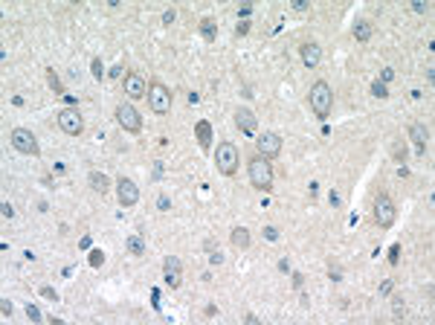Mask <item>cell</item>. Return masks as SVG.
Returning a JSON list of instances; mask_svg holds the SVG:
<instances>
[{
  "label": "cell",
  "mask_w": 435,
  "mask_h": 325,
  "mask_svg": "<svg viewBox=\"0 0 435 325\" xmlns=\"http://www.w3.org/2000/svg\"><path fill=\"white\" fill-rule=\"evenodd\" d=\"M308 102H311V110L316 119H325L331 117V110H334V90H331L328 81H313L311 84V93H308Z\"/></svg>",
  "instance_id": "1"
},
{
  "label": "cell",
  "mask_w": 435,
  "mask_h": 325,
  "mask_svg": "<svg viewBox=\"0 0 435 325\" xmlns=\"http://www.w3.org/2000/svg\"><path fill=\"white\" fill-rule=\"evenodd\" d=\"M247 169H249V183H253L258 192H270V189H273V166H270L267 157L253 154L249 163H247Z\"/></svg>",
  "instance_id": "2"
},
{
  "label": "cell",
  "mask_w": 435,
  "mask_h": 325,
  "mask_svg": "<svg viewBox=\"0 0 435 325\" xmlns=\"http://www.w3.org/2000/svg\"><path fill=\"white\" fill-rule=\"evenodd\" d=\"M238 163H241V154L235 148V143H230V140L218 143V148H215V166H218V172L223 177H232V174L238 172Z\"/></svg>",
  "instance_id": "3"
},
{
  "label": "cell",
  "mask_w": 435,
  "mask_h": 325,
  "mask_svg": "<svg viewBox=\"0 0 435 325\" xmlns=\"http://www.w3.org/2000/svg\"><path fill=\"white\" fill-rule=\"evenodd\" d=\"M171 102H174V93H171L163 81H151V84H148V108H151L154 117H169Z\"/></svg>",
  "instance_id": "4"
},
{
  "label": "cell",
  "mask_w": 435,
  "mask_h": 325,
  "mask_svg": "<svg viewBox=\"0 0 435 325\" xmlns=\"http://www.w3.org/2000/svg\"><path fill=\"white\" fill-rule=\"evenodd\" d=\"M395 221H398L395 200H392L386 192H380V195L374 198V224L380 226V229H392V226H395Z\"/></svg>",
  "instance_id": "5"
},
{
  "label": "cell",
  "mask_w": 435,
  "mask_h": 325,
  "mask_svg": "<svg viewBox=\"0 0 435 325\" xmlns=\"http://www.w3.org/2000/svg\"><path fill=\"white\" fill-rule=\"evenodd\" d=\"M9 143H12V148H15V151L27 154V157H38V154H41V145H38L35 134H32L29 128H12Z\"/></svg>",
  "instance_id": "6"
},
{
  "label": "cell",
  "mask_w": 435,
  "mask_h": 325,
  "mask_svg": "<svg viewBox=\"0 0 435 325\" xmlns=\"http://www.w3.org/2000/svg\"><path fill=\"white\" fill-rule=\"evenodd\" d=\"M116 122H119V128L128 131V134H140L142 131V117H140V110L133 108L131 102L116 105Z\"/></svg>",
  "instance_id": "7"
},
{
  "label": "cell",
  "mask_w": 435,
  "mask_h": 325,
  "mask_svg": "<svg viewBox=\"0 0 435 325\" xmlns=\"http://www.w3.org/2000/svg\"><path fill=\"white\" fill-rule=\"evenodd\" d=\"M55 119H58V128H61L64 134L70 136H79L81 131H84V119H81V113L76 108H64L55 113Z\"/></svg>",
  "instance_id": "8"
},
{
  "label": "cell",
  "mask_w": 435,
  "mask_h": 325,
  "mask_svg": "<svg viewBox=\"0 0 435 325\" xmlns=\"http://www.w3.org/2000/svg\"><path fill=\"white\" fill-rule=\"evenodd\" d=\"M256 148H258V154H261V157H267V160H276V157L282 154V136L276 134V131H264V134H258Z\"/></svg>",
  "instance_id": "9"
},
{
  "label": "cell",
  "mask_w": 435,
  "mask_h": 325,
  "mask_svg": "<svg viewBox=\"0 0 435 325\" xmlns=\"http://www.w3.org/2000/svg\"><path fill=\"white\" fill-rule=\"evenodd\" d=\"M116 198H119V203H122L125 209H131V206H136V200H140V186L131 180V177H119L116 180Z\"/></svg>",
  "instance_id": "10"
},
{
  "label": "cell",
  "mask_w": 435,
  "mask_h": 325,
  "mask_svg": "<svg viewBox=\"0 0 435 325\" xmlns=\"http://www.w3.org/2000/svg\"><path fill=\"white\" fill-rule=\"evenodd\" d=\"M122 87H125V96L128 99H148V84H145V79H142L140 73H125V79H122Z\"/></svg>",
  "instance_id": "11"
},
{
  "label": "cell",
  "mask_w": 435,
  "mask_h": 325,
  "mask_svg": "<svg viewBox=\"0 0 435 325\" xmlns=\"http://www.w3.org/2000/svg\"><path fill=\"white\" fill-rule=\"evenodd\" d=\"M163 282L171 290H177L183 285V264H180L177 256H166V262H163Z\"/></svg>",
  "instance_id": "12"
},
{
  "label": "cell",
  "mask_w": 435,
  "mask_h": 325,
  "mask_svg": "<svg viewBox=\"0 0 435 325\" xmlns=\"http://www.w3.org/2000/svg\"><path fill=\"white\" fill-rule=\"evenodd\" d=\"M235 125H238V131H241L244 136H256V131H258V117H256L249 108H238V110H235Z\"/></svg>",
  "instance_id": "13"
},
{
  "label": "cell",
  "mask_w": 435,
  "mask_h": 325,
  "mask_svg": "<svg viewBox=\"0 0 435 325\" xmlns=\"http://www.w3.org/2000/svg\"><path fill=\"white\" fill-rule=\"evenodd\" d=\"M299 55H302L305 67L313 70V67H319V61H322V47L316 44V41H305V44L299 47Z\"/></svg>",
  "instance_id": "14"
},
{
  "label": "cell",
  "mask_w": 435,
  "mask_h": 325,
  "mask_svg": "<svg viewBox=\"0 0 435 325\" xmlns=\"http://www.w3.org/2000/svg\"><path fill=\"white\" fill-rule=\"evenodd\" d=\"M409 140L415 143L418 154L424 157V154H426V145H429V131H426V125H421V122H412V125H409Z\"/></svg>",
  "instance_id": "15"
},
{
  "label": "cell",
  "mask_w": 435,
  "mask_h": 325,
  "mask_svg": "<svg viewBox=\"0 0 435 325\" xmlns=\"http://www.w3.org/2000/svg\"><path fill=\"white\" fill-rule=\"evenodd\" d=\"M125 250L131 256H136V259H142V256L148 253V244H145V238H142L140 233H131L128 238H125Z\"/></svg>",
  "instance_id": "16"
},
{
  "label": "cell",
  "mask_w": 435,
  "mask_h": 325,
  "mask_svg": "<svg viewBox=\"0 0 435 325\" xmlns=\"http://www.w3.org/2000/svg\"><path fill=\"white\" fill-rule=\"evenodd\" d=\"M195 136H197V145H200L203 151L212 148V125H209L206 119H200V122L195 125Z\"/></svg>",
  "instance_id": "17"
},
{
  "label": "cell",
  "mask_w": 435,
  "mask_h": 325,
  "mask_svg": "<svg viewBox=\"0 0 435 325\" xmlns=\"http://www.w3.org/2000/svg\"><path fill=\"white\" fill-rule=\"evenodd\" d=\"M372 32H374V27L369 20H357L354 27H351V35H354L357 44H369V41H372Z\"/></svg>",
  "instance_id": "18"
},
{
  "label": "cell",
  "mask_w": 435,
  "mask_h": 325,
  "mask_svg": "<svg viewBox=\"0 0 435 325\" xmlns=\"http://www.w3.org/2000/svg\"><path fill=\"white\" fill-rule=\"evenodd\" d=\"M87 183H90V189L99 192V195H107V192H110V180H107V174H102V172H90Z\"/></svg>",
  "instance_id": "19"
},
{
  "label": "cell",
  "mask_w": 435,
  "mask_h": 325,
  "mask_svg": "<svg viewBox=\"0 0 435 325\" xmlns=\"http://www.w3.org/2000/svg\"><path fill=\"white\" fill-rule=\"evenodd\" d=\"M230 241H232V247H235V250H247L253 238H249V229H247V226H235V229H232V235H230Z\"/></svg>",
  "instance_id": "20"
},
{
  "label": "cell",
  "mask_w": 435,
  "mask_h": 325,
  "mask_svg": "<svg viewBox=\"0 0 435 325\" xmlns=\"http://www.w3.org/2000/svg\"><path fill=\"white\" fill-rule=\"evenodd\" d=\"M47 84H50V90H53L55 96H64V93H67L64 90V81L58 79V73H55L53 67H47Z\"/></svg>",
  "instance_id": "21"
},
{
  "label": "cell",
  "mask_w": 435,
  "mask_h": 325,
  "mask_svg": "<svg viewBox=\"0 0 435 325\" xmlns=\"http://www.w3.org/2000/svg\"><path fill=\"white\" fill-rule=\"evenodd\" d=\"M392 316H395V319H403V316H406V299L400 296V293L392 296Z\"/></svg>",
  "instance_id": "22"
},
{
  "label": "cell",
  "mask_w": 435,
  "mask_h": 325,
  "mask_svg": "<svg viewBox=\"0 0 435 325\" xmlns=\"http://www.w3.org/2000/svg\"><path fill=\"white\" fill-rule=\"evenodd\" d=\"M203 250L209 253V264H221V262H223L221 250H218V244H215L212 238H206V241H203Z\"/></svg>",
  "instance_id": "23"
},
{
  "label": "cell",
  "mask_w": 435,
  "mask_h": 325,
  "mask_svg": "<svg viewBox=\"0 0 435 325\" xmlns=\"http://www.w3.org/2000/svg\"><path fill=\"white\" fill-rule=\"evenodd\" d=\"M200 35H203L206 41H215V20H212V18H203V20H200Z\"/></svg>",
  "instance_id": "24"
},
{
  "label": "cell",
  "mask_w": 435,
  "mask_h": 325,
  "mask_svg": "<svg viewBox=\"0 0 435 325\" xmlns=\"http://www.w3.org/2000/svg\"><path fill=\"white\" fill-rule=\"evenodd\" d=\"M90 70H93V79H105V67H102V58H93V61H90Z\"/></svg>",
  "instance_id": "25"
},
{
  "label": "cell",
  "mask_w": 435,
  "mask_h": 325,
  "mask_svg": "<svg viewBox=\"0 0 435 325\" xmlns=\"http://www.w3.org/2000/svg\"><path fill=\"white\" fill-rule=\"evenodd\" d=\"M372 96H377V99H386V96H389V87H386L383 81H374V84H372Z\"/></svg>",
  "instance_id": "26"
},
{
  "label": "cell",
  "mask_w": 435,
  "mask_h": 325,
  "mask_svg": "<svg viewBox=\"0 0 435 325\" xmlns=\"http://www.w3.org/2000/svg\"><path fill=\"white\" fill-rule=\"evenodd\" d=\"M41 296H44V299H50V302H58V290H55V288H50V285H44V288H41Z\"/></svg>",
  "instance_id": "27"
},
{
  "label": "cell",
  "mask_w": 435,
  "mask_h": 325,
  "mask_svg": "<svg viewBox=\"0 0 435 325\" xmlns=\"http://www.w3.org/2000/svg\"><path fill=\"white\" fill-rule=\"evenodd\" d=\"M27 316L32 319V322H41V311H38V305H32V302H29V305H27Z\"/></svg>",
  "instance_id": "28"
},
{
  "label": "cell",
  "mask_w": 435,
  "mask_h": 325,
  "mask_svg": "<svg viewBox=\"0 0 435 325\" xmlns=\"http://www.w3.org/2000/svg\"><path fill=\"white\" fill-rule=\"evenodd\" d=\"M157 209H160V212H169V209H171L169 195H160V198H157Z\"/></svg>",
  "instance_id": "29"
},
{
  "label": "cell",
  "mask_w": 435,
  "mask_h": 325,
  "mask_svg": "<svg viewBox=\"0 0 435 325\" xmlns=\"http://www.w3.org/2000/svg\"><path fill=\"white\" fill-rule=\"evenodd\" d=\"M412 12H418V15H426V12H429V3H424V0H415V3H412Z\"/></svg>",
  "instance_id": "30"
},
{
  "label": "cell",
  "mask_w": 435,
  "mask_h": 325,
  "mask_svg": "<svg viewBox=\"0 0 435 325\" xmlns=\"http://www.w3.org/2000/svg\"><path fill=\"white\" fill-rule=\"evenodd\" d=\"M174 20H177V12H174V9H166V12H163V24H166V27H171Z\"/></svg>",
  "instance_id": "31"
},
{
  "label": "cell",
  "mask_w": 435,
  "mask_h": 325,
  "mask_svg": "<svg viewBox=\"0 0 435 325\" xmlns=\"http://www.w3.org/2000/svg\"><path fill=\"white\" fill-rule=\"evenodd\" d=\"M264 238L267 241H279V229L276 226H264Z\"/></svg>",
  "instance_id": "32"
},
{
  "label": "cell",
  "mask_w": 435,
  "mask_h": 325,
  "mask_svg": "<svg viewBox=\"0 0 435 325\" xmlns=\"http://www.w3.org/2000/svg\"><path fill=\"white\" fill-rule=\"evenodd\" d=\"M249 15H253V3H244V6H238V18L247 20Z\"/></svg>",
  "instance_id": "33"
},
{
  "label": "cell",
  "mask_w": 435,
  "mask_h": 325,
  "mask_svg": "<svg viewBox=\"0 0 435 325\" xmlns=\"http://www.w3.org/2000/svg\"><path fill=\"white\" fill-rule=\"evenodd\" d=\"M395 160H400V163H403V160H406V145H395Z\"/></svg>",
  "instance_id": "34"
},
{
  "label": "cell",
  "mask_w": 435,
  "mask_h": 325,
  "mask_svg": "<svg viewBox=\"0 0 435 325\" xmlns=\"http://www.w3.org/2000/svg\"><path fill=\"white\" fill-rule=\"evenodd\" d=\"M102 259H105V256H102V250H93V253H90V264H93V267H99V264H102Z\"/></svg>",
  "instance_id": "35"
},
{
  "label": "cell",
  "mask_w": 435,
  "mask_h": 325,
  "mask_svg": "<svg viewBox=\"0 0 435 325\" xmlns=\"http://www.w3.org/2000/svg\"><path fill=\"white\" fill-rule=\"evenodd\" d=\"M398 259H400V244H395V247L389 250V262H392V264H398Z\"/></svg>",
  "instance_id": "36"
},
{
  "label": "cell",
  "mask_w": 435,
  "mask_h": 325,
  "mask_svg": "<svg viewBox=\"0 0 435 325\" xmlns=\"http://www.w3.org/2000/svg\"><path fill=\"white\" fill-rule=\"evenodd\" d=\"M392 79H395V70H392V67H386V70L380 73V79H377V81H383V84H386V81H392Z\"/></svg>",
  "instance_id": "37"
},
{
  "label": "cell",
  "mask_w": 435,
  "mask_h": 325,
  "mask_svg": "<svg viewBox=\"0 0 435 325\" xmlns=\"http://www.w3.org/2000/svg\"><path fill=\"white\" fill-rule=\"evenodd\" d=\"M0 311H3V316H12V302L9 299H0Z\"/></svg>",
  "instance_id": "38"
},
{
  "label": "cell",
  "mask_w": 435,
  "mask_h": 325,
  "mask_svg": "<svg viewBox=\"0 0 435 325\" xmlns=\"http://www.w3.org/2000/svg\"><path fill=\"white\" fill-rule=\"evenodd\" d=\"M249 32V20H241L238 27H235V35H247Z\"/></svg>",
  "instance_id": "39"
},
{
  "label": "cell",
  "mask_w": 435,
  "mask_h": 325,
  "mask_svg": "<svg viewBox=\"0 0 435 325\" xmlns=\"http://www.w3.org/2000/svg\"><path fill=\"white\" fill-rule=\"evenodd\" d=\"M293 288H296V290L305 288V276H302V273H293Z\"/></svg>",
  "instance_id": "40"
},
{
  "label": "cell",
  "mask_w": 435,
  "mask_h": 325,
  "mask_svg": "<svg viewBox=\"0 0 435 325\" xmlns=\"http://www.w3.org/2000/svg\"><path fill=\"white\" fill-rule=\"evenodd\" d=\"M392 288H395V282H392V279H386V282L380 285V293L386 296V293H392Z\"/></svg>",
  "instance_id": "41"
},
{
  "label": "cell",
  "mask_w": 435,
  "mask_h": 325,
  "mask_svg": "<svg viewBox=\"0 0 435 325\" xmlns=\"http://www.w3.org/2000/svg\"><path fill=\"white\" fill-rule=\"evenodd\" d=\"M15 215V209H12V203H3V218H12Z\"/></svg>",
  "instance_id": "42"
},
{
  "label": "cell",
  "mask_w": 435,
  "mask_h": 325,
  "mask_svg": "<svg viewBox=\"0 0 435 325\" xmlns=\"http://www.w3.org/2000/svg\"><path fill=\"white\" fill-rule=\"evenodd\" d=\"M293 9H296V12H308V9H311V6H308V3H302V0H299V3H293Z\"/></svg>",
  "instance_id": "43"
},
{
  "label": "cell",
  "mask_w": 435,
  "mask_h": 325,
  "mask_svg": "<svg viewBox=\"0 0 435 325\" xmlns=\"http://www.w3.org/2000/svg\"><path fill=\"white\" fill-rule=\"evenodd\" d=\"M279 270L287 273V270H290V262H287V259H282V262H279Z\"/></svg>",
  "instance_id": "44"
}]
</instances>
